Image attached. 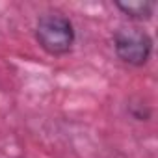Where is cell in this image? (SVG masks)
Returning a JSON list of instances; mask_svg holds the SVG:
<instances>
[{
	"mask_svg": "<svg viewBox=\"0 0 158 158\" xmlns=\"http://www.w3.org/2000/svg\"><path fill=\"white\" fill-rule=\"evenodd\" d=\"M76 34L69 17L61 13H45L35 23V41L50 56H63L71 52Z\"/></svg>",
	"mask_w": 158,
	"mask_h": 158,
	"instance_id": "6da1fadb",
	"label": "cell"
},
{
	"mask_svg": "<svg viewBox=\"0 0 158 158\" xmlns=\"http://www.w3.org/2000/svg\"><path fill=\"white\" fill-rule=\"evenodd\" d=\"M115 56L132 67H143L152 54V37L136 26H121L114 34Z\"/></svg>",
	"mask_w": 158,
	"mask_h": 158,
	"instance_id": "7a4b0ae2",
	"label": "cell"
},
{
	"mask_svg": "<svg viewBox=\"0 0 158 158\" xmlns=\"http://www.w3.org/2000/svg\"><path fill=\"white\" fill-rule=\"evenodd\" d=\"M114 6L132 21H149L156 10L152 0H115Z\"/></svg>",
	"mask_w": 158,
	"mask_h": 158,
	"instance_id": "3957f363",
	"label": "cell"
}]
</instances>
